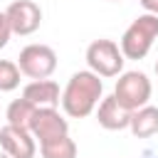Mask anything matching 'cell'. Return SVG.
I'll list each match as a JSON object with an SVG mask.
<instances>
[{"instance_id": "16", "label": "cell", "mask_w": 158, "mask_h": 158, "mask_svg": "<svg viewBox=\"0 0 158 158\" xmlns=\"http://www.w3.org/2000/svg\"><path fill=\"white\" fill-rule=\"evenodd\" d=\"M138 2H141V7H143L146 12L158 15V0H138Z\"/></svg>"}, {"instance_id": "9", "label": "cell", "mask_w": 158, "mask_h": 158, "mask_svg": "<svg viewBox=\"0 0 158 158\" xmlns=\"http://www.w3.org/2000/svg\"><path fill=\"white\" fill-rule=\"evenodd\" d=\"M94 111H96V121H99L101 128H106V131H123V128H128L131 111L126 106H121L114 94L101 96V101H99V106Z\"/></svg>"}, {"instance_id": "1", "label": "cell", "mask_w": 158, "mask_h": 158, "mask_svg": "<svg viewBox=\"0 0 158 158\" xmlns=\"http://www.w3.org/2000/svg\"><path fill=\"white\" fill-rule=\"evenodd\" d=\"M101 96H104L101 77L94 74L91 69H81V72H74L69 77L67 86L62 89L59 104L69 118H86L99 106Z\"/></svg>"}, {"instance_id": "14", "label": "cell", "mask_w": 158, "mask_h": 158, "mask_svg": "<svg viewBox=\"0 0 158 158\" xmlns=\"http://www.w3.org/2000/svg\"><path fill=\"white\" fill-rule=\"evenodd\" d=\"M20 67L12 59H0V91H12L20 86Z\"/></svg>"}, {"instance_id": "3", "label": "cell", "mask_w": 158, "mask_h": 158, "mask_svg": "<svg viewBox=\"0 0 158 158\" xmlns=\"http://www.w3.org/2000/svg\"><path fill=\"white\" fill-rule=\"evenodd\" d=\"M151 79L143 74V72H121L118 79H116V86H114V96L121 106H126L128 111H136L141 106L148 104L151 99Z\"/></svg>"}, {"instance_id": "17", "label": "cell", "mask_w": 158, "mask_h": 158, "mask_svg": "<svg viewBox=\"0 0 158 158\" xmlns=\"http://www.w3.org/2000/svg\"><path fill=\"white\" fill-rule=\"evenodd\" d=\"M156 77H158V59H156Z\"/></svg>"}, {"instance_id": "6", "label": "cell", "mask_w": 158, "mask_h": 158, "mask_svg": "<svg viewBox=\"0 0 158 158\" xmlns=\"http://www.w3.org/2000/svg\"><path fill=\"white\" fill-rule=\"evenodd\" d=\"M30 133L35 136L37 143H44V141L69 133V121L59 114L57 106H37L30 121Z\"/></svg>"}, {"instance_id": "18", "label": "cell", "mask_w": 158, "mask_h": 158, "mask_svg": "<svg viewBox=\"0 0 158 158\" xmlns=\"http://www.w3.org/2000/svg\"><path fill=\"white\" fill-rule=\"evenodd\" d=\"M0 158H10V156H7V153H2V156H0Z\"/></svg>"}, {"instance_id": "8", "label": "cell", "mask_w": 158, "mask_h": 158, "mask_svg": "<svg viewBox=\"0 0 158 158\" xmlns=\"http://www.w3.org/2000/svg\"><path fill=\"white\" fill-rule=\"evenodd\" d=\"M0 146H2V153H7L10 158H35V153H37L35 136L30 131L15 128L10 123H5L0 128Z\"/></svg>"}, {"instance_id": "11", "label": "cell", "mask_w": 158, "mask_h": 158, "mask_svg": "<svg viewBox=\"0 0 158 158\" xmlns=\"http://www.w3.org/2000/svg\"><path fill=\"white\" fill-rule=\"evenodd\" d=\"M128 128L136 138H148V136H156L158 133V106H141L136 111H131V121H128Z\"/></svg>"}, {"instance_id": "10", "label": "cell", "mask_w": 158, "mask_h": 158, "mask_svg": "<svg viewBox=\"0 0 158 158\" xmlns=\"http://www.w3.org/2000/svg\"><path fill=\"white\" fill-rule=\"evenodd\" d=\"M22 96L35 106H57L62 99V91H59V84L52 79H32L30 84H25Z\"/></svg>"}, {"instance_id": "4", "label": "cell", "mask_w": 158, "mask_h": 158, "mask_svg": "<svg viewBox=\"0 0 158 158\" xmlns=\"http://www.w3.org/2000/svg\"><path fill=\"white\" fill-rule=\"evenodd\" d=\"M126 57L114 40H94L86 47V64L99 77H118L123 72Z\"/></svg>"}, {"instance_id": "12", "label": "cell", "mask_w": 158, "mask_h": 158, "mask_svg": "<svg viewBox=\"0 0 158 158\" xmlns=\"http://www.w3.org/2000/svg\"><path fill=\"white\" fill-rule=\"evenodd\" d=\"M35 109H37V106H35L32 101H27L25 96H20V99L10 101V106H7V111H5V118H7V123H10V126L30 131V121H32Z\"/></svg>"}, {"instance_id": "5", "label": "cell", "mask_w": 158, "mask_h": 158, "mask_svg": "<svg viewBox=\"0 0 158 158\" xmlns=\"http://www.w3.org/2000/svg\"><path fill=\"white\" fill-rule=\"evenodd\" d=\"M17 67L30 79H49L57 69V52L49 44H27L20 49Z\"/></svg>"}, {"instance_id": "15", "label": "cell", "mask_w": 158, "mask_h": 158, "mask_svg": "<svg viewBox=\"0 0 158 158\" xmlns=\"http://www.w3.org/2000/svg\"><path fill=\"white\" fill-rule=\"evenodd\" d=\"M10 37H12V27H10V20H7V15H5V10H0V49L10 42Z\"/></svg>"}, {"instance_id": "19", "label": "cell", "mask_w": 158, "mask_h": 158, "mask_svg": "<svg viewBox=\"0 0 158 158\" xmlns=\"http://www.w3.org/2000/svg\"><path fill=\"white\" fill-rule=\"evenodd\" d=\"M111 2H121V0H111Z\"/></svg>"}, {"instance_id": "2", "label": "cell", "mask_w": 158, "mask_h": 158, "mask_svg": "<svg viewBox=\"0 0 158 158\" xmlns=\"http://www.w3.org/2000/svg\"><path fill=\"white\" fill-rule=\"evenodd\" d=\"M156 37H158V15L143 12V15H138V17L126 27V32L121 35V42H118L121 54H123L126 59H143V57L151 52Z\"/></svg>"}, {"instance_id": "13", "label": "cell", "mask_w": 158, "mask_h": 158, "mask_svg": "<svg viewBox=\"0 0 158 158\" xmlns=\"http://www.w3.org/2000/svg\"><path fill=\"white\" fill-rule=\"evenodd\" d=\"M40 153L42 158H77V143L69 138V133H64L40 143Z\"/></svg>"}, {"instance_id": "7", "label": "cell", "mask_w": 158, "mask_h": 158, "mask_svg": "<svg viewBox=\"0 0 158 158\" xmlns=\"http://www.w3.org/2000/svg\"><path fill=\"white\" fill-rule=\"evenodd\" d=\"M5 15L10 20L12 35H20V37L37 32L40 25H42V7L35 0H12L7 5Z\"/></svg>"}]
</instances>
